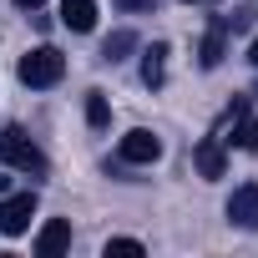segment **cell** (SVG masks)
Returning <instances> with one entry per match:
<instances>
[{
  "instance_id": "6da1fadb",
  "label": "cell",
  "mask_w": 258,
  "mask_h": 258,
  "mask_svg": "<svg viewBox=\"0 0 258 258\" xmlns=\"http://www.w3.org/2000/svg\"><path fill=\"white\" fill-rule=\"evenodd\" d=\"M0 162H11L16 172H31V177H46V152L21 132V126H6V132H0Z\"/></svg>"
},
{
  "instance_id": "7a4b0ae2",
  "label": "cell",
  "mask_w": 258,
  "mask_h": 258,
  "mask_svg": "<svg viewBox=\"0 0 258 258\" xmlns=\"http://www.w3.org/2000/svg\"><path fill=\"white\" fill-rule=\"evenodd\" d=\"M61 76H66V56L56 46H36V51L21 56V81L26 86H56Z\"/></svg>"
},
{
  "instance_id": "3957f363",
  "label": "cell",
  "mask_w": 258,
  "mask_h": 258,
  "mask_svg": "<svg viewBox=\"0 0 258 258\" xmlns=\"http://www.w3.org/2000/svg\"><path fill=\"white\" fill-rule=\"evenodd\" d=\"M36 218V192H11V198H0V233L6 238H21Z\"/></svg>"
},
{
  "instance_id": "277c9868",
  "label": "cell",
  "mask_w": 258,
  "mask_h": 258,
  "mask_svg": "<svg viewBox=\"0 0 258 258\" xmlns=\"http://www.w3.org/2000/svg\"><path fill=\"white\" fill-rule=\"evenodd\" d=\"M116 157H121V162H132V167L157 162V157H162V137H152L147 126H132V132L116 142Z\"/></svg>"
},
{
  "instance_id": "5b68a950",
  "label": "cell",
  "mask_w": 258,
  "mask_h": 258,
  "mask_svg": "<svg viewBox=\"0 0 258 258\" xmlns=\"http://www.w3.org/2000/svg\"><path fill=\"white\" fill-rule=\"evenodd\" d=\"M228 223H238V228H258V182H243V187H233V198H228Z\"/></svg>"
},
{
  "instance_id": "8992f818",
  "label": "cell",
  "mask_w": 258,
  "mask_h": 258,
  "mask_svg": "<svg viewBox=\"0 0 258 258\" xmlns=\"http://www.w3.org/2000/svg\"><path fill=\"white\" fill-rule=\"evenodd\" d=\"M223 56H228V21L218 16V21H213V31H208V36H203V46H198V66H203V71H213Z\"/></svg>"
},
{
  "instance_id": "52a82bcc",
  "label": "cell",
  "mask_w": 258,
  "mask_h": 258,
  "mask_svg": "<svg viewBox=\"0 0 258 258\" xmlns=\"http://www.w3.org/2000/svg\"><path fill=\"white\" fill-rule=\"evenodd\" d=\"M71 248V223L66 218H51L41 233H36V253L41 258H56V253H66Z\"/></svg>"
},
{
  "instance_id": "ba28073f",
  "label": "cell",
  "mask_w": 258,
  "mask_h": 258,
  "mask_svg": "<svg viewBox=\"0 0 258 258\" xmlns=\"http://www.w3.org/2000/svg\"><path fill=\"white\" fill-rule=\"evenodd\" d=\"M233 147L258 152V116L248 111V101H233Z\"/></svg>"
},
{
  "instance_id": "9c48e42d",
  "label": "cell",
  "mask_w": 258,
  "mask_h": 258,
  "mask_svg": "<svg viewBox=\"0 0 258 258\" xmlns=\"http://www.w3.org/2000/svg\"><path fill=\"white\" fill-rule=\"evenodd\" d=\"M192 162H198V172H203V177H223V167H228V157H223L218 137H203V142H198V152H192Z\"/></svg>"
},
{
  "instance_id": "30bf717a",
  "label": "cell",
  "mask_w": 258,
  "mask_h": 258,
  "mask_svg": "<svg viewBox=\"0 0 258 258\" xmlns=\"http://www.w3.org/2000/svg\"><path fill=\"white\" fill-rule=\"evenodd\" d=\"M61 26L86 36V31L96 26V6H91V0H66V6H61Z\"/></svg>"
},
{
  "instance_id": "8fae6325",
  "label": "cell",
  "mask_w": 258,
  "mask_h": 258,
  "mask_svg": "<svg viewBox=\"0 0 258 258\" xmlns=\"http://www.w3.org/2000/svg\"><path fill=\"white\" fill-rule=\"evenodd\" d=\"M162 76H167V46L157 41V46L142 56V81H147V86H162Z\"/></svg>"
},
{
  "instance_id": "7c38bea8",
  "label": "cell",
  "mask_w": 258,
  "mask_h": 258,
  "mask_svg": "<svg viewBox=\"0 0 258 258\" xmlns=\"http://www.w3.org/2000/svg\"><path fill=\"white\" fill-rule=\"evenodd\" d=\"M132 46H137V36H132V31H116V36H106V46H101V56H106V61H121V56L132 51Z\"/></svg>"
},
{
  "instance_id": "4fadbf2b",
  "label": "cell",
  "mask_w": 258,
  "mask_h": 258,
  "mask_svg": "<svg viewBox=\"0 0 258 258\" xmlns=\"http://www.w3.org/2000/svg\"><path fill=\"white\" fill-rule=\"evenodd\" d=\"M86 121H91V126H106V121H111V106H106L101 91H86Z\"/></svg>"
},
{
  "instance_id": "5bb4252c",
  "label": "cell",
  "mask_w": 258,
  "mask_h": 258,
  "mask_svg": "<svg viewBox=\"0 0 258 258\" xmlns=\"http://www.w3.org/2000/svg\"><path fill=\"white\" fill-rule=\"evenodd\" d=\"M253 16H258L253 6H238V11H233V16H223V21H228V31H248V26H253Z\"/></svg>"
},
{
  "instance_id": "9a60e30c",
  "label": "cell",
  "mask_w": 258,
  "mask_h": 258,
  "mask_svg": "<svg viewBox=\"0 0 258 258\" xmlns=\"http://www.w3.org/2000/svg\"><path fill=\"white\" fill-rule=\"evenodd\" d=\"M106 253H142V243H137V238H111Z\"/></svg>"
},
{
  "instance_id": "2e32d148",
  "label": "cell",
  "mask_w": 258,
  "mask_h": 258,
  "mask_svg": "<svg viewBox=\"0 0 258 258\" xmlns=\"http://www.w3.org/2000/svg\"><path fill=\"white\" fill-rule=\"evenodd\" d=\"M116 6H121V11H152L157 0H116Z\"/></svg>"
},
{
  "instance_id": "e0dca14e",
  "label": "cell",
  "mask_w": 258,
  "mask_h": 258,
  "mask_svg": "<svg viewBox=\"0 0 258 258\" xmlns=\"http://www.w3.org/2000/svg\"><path fill=\"white\" fill-rule=\"evenodd\" d=\"M16 6H21V11H36V6H46V0H16Z\"/></svg>"
},
{
  "instance_id": "ac0fdd59",
  "label": "cell",
  "mask_w": 258,
  "mask_h": 258,
  "mask_svg": "<svg viewBox=\"0 0 258 258\" xmlns=\"http://www.w3.org/2000/svg\"><path fill=\"white\" fill-rule=\"evenodd\" d=\"M248 61H253V66H258V36H253V46H248Z\"/></svg>"
}]
</instances>
